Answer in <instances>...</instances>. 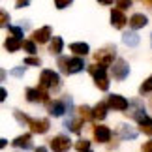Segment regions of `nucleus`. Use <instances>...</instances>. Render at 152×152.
I'll use <instances>...</instances> for the list:
<instances>
[{"label":"nucleus","mask_w":152,"mask_h":152,"mask_svg":"<svg viewBox=\"0 0 152 152\" xmlns=\"http://www.w3.org/2000/svg\"><path fill=\"white\" fill-rule=\"evenodd\" d=\"M58 68H60V72L64 75H73V73H79L85 68V60L81 56H75V58L60 56L58 58Z\"/></svg>","instance_id":"f257e3e1"},{"label":"nucleus","mask_w":152,"mask_h":152,"mask_svg":"<svg viewBox=\"0 0 152 152\" xmlns=\"http://www.w3.org/2000/svg\"><path fill=\"white\" fill-rule=\"evenodd\" d=\"M88 73L94 77L96 81V86L100 90H109V79H107V68L102 66V64H92L88 66Z\"/></svg>","instance_id":"f03ea898"},{"label":"nucleus","mask_w":152,"mask_h":152,"mask_svg":"<svg viewBox=\"0 0 152 152\" xmlns=\"http://www.w3.org/2000/svg\"><path fill=\"white\" fill-rule=\"evenodd\" d=\"M39 88L49 92L53 88H60V75L56 72H53V69H43L42 75H39Z\"/></svg>","instance_id":"7ed1b4c3"},{"label":"nucleus","mask_w":152,"mask_h":152,"mask_svg":"<svg viewBox=\"0 0 152 152\" xmlns=\"http://www.w3.org/2000/svg\"><path fill=\"white\" fill-rule=\"evenodd\" d=\"M115 56H116V49H115V45H105V47L102 49H98L94 53V60L96 64H102V66H113V64L116 62L115 60Z\"/></svg>","instance_id":"20e7f679"},{"label":"nucleus","mask_w":152,"mask_h":152,"mask_svg":"<svg viewBox=\"0 0 152 152\" xmlns=\"http://www.w3.org/2000/svg\"><path fill=\"white\" fill-rule=\"evenodd\" d=\"M68 109H72V98L66 96L64 100H55L47 103V111L53 116H62L64 113H68Z\"/></svg>","instance_id":"39448f33"},{"label":"nucleus","mask_w":152,"mask_h":152,"mask_svg":"<svg viewBox=\"0 0 152 152\" xmlns=\"http://www.w3.org/2000/svg\"><path fill=\"white\" fill-rule=\"evenodd\" d=\"M111 75H113V79H116V81H124L128 75H130V66H128V62L124 58H118V60L113 64Z\"/></svg>","instance_id":"423d86ee"},{"label":"nucleus","mask_w":152,"mask_h":152,"mask_svg":"<svg viewBox=\"0 0 152 152\" xmlns=\"http://www.w3.org/2000/svg\"><path fill=\"white\" fill-rule=\"evenodd\" d=\"M107 105H109V109H115V111H128L130 109V102L120 94H111L107 98Z\"/></svg>","instance_id":"0eeeda50"},{"label":"nucleus","mask_w":152,"mask_h":152,"mask_svg":"<svg viewBox=\"0 0 152 152\" xmlns=\"http://www.w3.org/2000/svg\"><path fill=\"white\" fill-rule=\"evenodd\" d=\"M72 147V141L66 135H56L51 139V150L53 152H68Z\"/></svg>","instance_id":"6e6552de"},{"label":"nucleus","mask_w":152,"mask_h":152,"mask_svg":"<svg viewBox=\"0 0 152 152\" xmlns=\"http://www.w3.org/2000/svg\"><path fill=\"white\" fill-rule=\"evenodd\" d=\"M26 100L28 102H32V103H36V102H43L45 105H47L51 100H49V94L45 90H42L38 86V88H26Z\"/></svg>","instance_id":"1a4fd4ad"},{"label":"nucleus","mask_w":152,"mask_h":152,"mask_svg":"<svg viewBox=\"0 0 152 152\" xmlns=\"http://www.w3.org/2000/svg\"><path fill=\"white\" fill-rule=\"evenodd\" d=\"M128 116H132V118H135L137 122H141L143 118H147V115H145V105L139 102V100H133L130 102V109H128Z\"/></svg>","instance_id":"9d476101"},{"label":"nucleus","mask_w":152,"mask_h":152,"mask_svg":"<svg viewBox=\"0 0 152 152\" xmlns=\"http://www.w3.org/2000/svg\"><path fill=\"white\" fill-rule=\"evenodd\" d=\"M28 128L34 133H47L49 128H51V122H49V118H30Z\"/></svg>","instance_id":"9b49d317"},{"label":"nucleus","mask_w":152,"mask_h":152,"mask_svg":"<svg viewBox=\"0 0 152 152\" xmlns=\"http://www.w3.org/2000/svg\"><path fill=\"white\" fill-rule=\"evenodd\" d=\"M51 39V26H42L32 32V42L36 43H47Z\"/></svg>","instance_id":"f8f14e48"},{"label":"nucleus","mask_w":152,"mask_h":152,"mask_svg":"<svg viewBox=\"0 0 152 152\" xmlns=\"http://www.w3.org/2000/svg\"><path fill=\"white\" fill-rule=\"evenodd\" d=\"M11 147H15V148H32V135L30 133H23V135L19 137H15L13 141H11Z\"/></svg>","instance_id":"ddd939ff"},{"label":"nucleus","mask_w":152,"mask_h":152,"mask_svg":"<svg viewBox=\"0 0 152 152\" xmlns=\"http://www.w3.org/2000/svg\"><path fill=\"white\" fill-rule=\"evenodd\" d=\"M147 25H148V17L145 13H133L130 17V28H133V30H139V28H143Z\"/></svg>","instance_id":"4468645a"},{"label":"nucleus","mask_w":152,"mask_h":152,"mask_svg":"<svg viewBox=\"0 0 152 152\" xmlns=\"http://www.w3.org/2000/svg\"><path fill=\"white\" fill-rule=\"evenodd\" d=\"M128 23V19H126V15L122 13L120 10H111V25H113L115 28H124V25Z\"/></svg>","instance_id":"2eb2a0df"},{"label":"nucleus","mask_w":152,"mask_h":152,"mask_svg":"<svg viewBox=\"0 0 152 152\" xmlns=\"http://www.w3.org/2000/svg\"><path fill=\"white\" fill-rule=\"evenodd\" d=\"M94 139L98 143H109L111 141V130L107 126H96L94 128Z\"/></svg>","instance_id":"dca6fc26"},{"label":"nucleus","mask_w":152,"mask_h":152,"mask_svg":"<svg viewBox=\"0 0 152 152\" xmlns=\"http://www.w3.org/2000/svg\"><path fill=\"white\" fill-rule=\"evenodd\" d=\"M118 133H120L122 139H135L139 135V132L135 130V128H132V126H128V124H120L118 126Z\"/></svg>","instance_id":"f3484780"},{"label":"nucleus","mask_w":152,"mask_h":152,"mask_svg":"<svg viewBox=\"0 0 152 152\" xmlns=\"http://www.w3.org/2000/svg\"><path fill=\"white\" fill-rule=\"evenodd\" d=\"M107 111H109L107 102H100L94 109H92V113H94V118L96 120H103L105 116H107Z\"/></svg>","instance_id":"a211bd4d"},{"label":"nucleus","mask_w":152,"mask_h":152,"mask_svg":"<svg viewBox=\"0 0 152 152\" xmlns=\"http://www.w3.org/2000/svg\"><path fill=\"white\" fill-rule=\"evenodd\" d=\"M69 51L75 53L77 56H86V55H88V51H90V47H88V43L77 42V43H72V45H69Z\"/></svg>","instance_id":"6ab92c4d"},{"label":"nucleus","mask_w":152,"mask_h":152,"mask_svg":"<svg viewBox=\"0 0 152 152\" xmlns=\"http://www.w3.org/2000/svg\"><path fill=\"white\" fill-rule=\"evenodd\" d=\"M139 36L135 32H124V36H122V43L124 45H128V47H137L139 45Z\"/></svg>","instance_id":"aec40b11"},{"label":"nucleus","mask_w":152,"mask_h":152,"mask_svg":"<svg viewBox=\"0 0 152 152\" xmlns=\"http://www.w3.org/2000/svg\"><path fill=\"white\" fill-rule=\"evenodd\" d=\"M4 47H6V51H10V53H15V51H19L21 47H23V42L21 39H17V38H8L4 42Z\"/></svg>","instance_id":"412c9836"},{"label":"nucleus","mask_w":152,"mask_h":152,"mask_svg":"<svg viewBox=\"0 0 152 152\" xmlns=\"http://www.w3.org/2000/svg\"><path fill=\"white\" fill-rule=\"evenodd\" d=\"M62 47H64L62 38L55 36V38L51 39V43H49V53H51V55H60V53H62Z\"/></svg>","instance_id":"4be33fe9"},{"label":"nucleus","mask_w":152,"mask_h":152,"mask_svg":"<svg viewBox=\"0 0 152 152\" xmlns=\"http://www.w3.org/2000/svg\"><path fill=\"white\" fill-rule=\"evenodd\" d=\"M83 122L85 120H81L79 116H77V118H68L66 120V128L69 132H73V133H81V126H83Z\"/></svg>","instance_id":"5701e85b"},{"label":"nucleus","mask_w":152,"mask_h":152,"mask_svg":"<svg viewBox=\"0 0 152 152\" xmlns=\"http://www.w3.org/2000/svg\"><path fill=\"white\" fill-rule=\"evenodd\" d=\"M77 113H79V118L85 120V122L94 118V113H92V109L88 107V105H79V107H77Z\"/></svg>","instance_id":"b1692460"},{"label":"nucleus","mask_w":152,"mask_h":152,"mask_svg":"<svg viewBox=\"0 0 152 152\" xmlns=\"http://www.w3.org/2000/svg\"><path fill=\"white\" fill-rule=\"evenodd\" d=\"M139 128H141V132H145L147 135H152V118L147 116V118H143L139 122Z\"/></svg>","instance_id":"393cba45"},{"label":"nucleus","mask_w":152,"mask_h":152,"mask_svg":"<svg viewBox=\"0 0 152 152\" xmlns=\"http://www.w3.org/2000/svg\"><path fill=\"white\" fill-rule=\"evenodd\" d=\"M75 148L79 152H88L90 150V141L88 139H79V141L75 143Z\"/></svg>","instance_id":"a878e982"},{"label":"nucleus","mask_w":152,"mask_h":152,"mask_svg":"<svg viewBox=\"0 0 152 152\" xmlns=\"http://www.w3.org/2000/svg\"><path fill=\"white\" fill-rule=\"evenodd\" d=\"M13 116H15V118H17V122H19V124H23V126H28V122H30V116H26V115H23L21 113V111L19 109H15L13 111Z\"/></svg>","instance_id":"bb28decb"},{"label":"nucleus","mask_w":152,"mask_h":152,"mask_svg":"<svg viewBox=\"0 0 152 152\" xmlns=\"http://www.w3.org/2000/svg\"><path fill=\"white\" fill-rule=\"evenodd\" d=\"M23 49H25L26 53H30V56H34V53H36V42H32V39L23 42Z\"/></svg>","instance_id":"cd10ccee"},{"label":"nucleus","mask_w":152,"mask_h":152,"mask_svg":"<svg viewBox=\"0 0 152 152\" xmlns=\"http://www.w3.org/2000/svg\"><path fill=\"white\" fill-rule=\"evenodd\" d=\"M147 92H152V77L143 81V85L139 86V94H147Z\"/></svg>","instance_id":"c85d7f7f"},{"label":"nucleus","mask_w":152,"mask_h":152,"mask_svg":"<svg viewBox=\"0 0 152 152\" xmlns=\"http://www.w3.org/2000/svg\"><path fill=\"white\" fill-rule=\"evenodd\" d=\"M42 60H39L38 56H26L25 58V66H39Z\"/></svg>","instance_id":"c756f323"},{"label":"nucleus","mask_w":152,"mask_h":152,"mask_svg":"<svg viewBox=\"0 0 152 152\" xmlns=\"http://www.w3.org/2000/svg\"><path fill=\"white\" fill-rule=\"evenodd\" d=\"M10 34H11L13 38L21 39V38H23V28H21V26H10Z\"/></svg>","instance_id":"7c9ffc66"},{"label":"nucleus","mask_w":152,"mask_h":152,"mask_svg":"<svg viewBox=\"0 0 152 152\" xmlns=\"http://www.w3.org/2000/svg\"><path fill=\"white\" fill-rule=\"evenodd\" d=\"M116 8H118L120 11L132 8V0H116Z\"/></svg>","instance_id":"2f4dec72"},{"label":"nucleus","mask_w":152,"mask_h":152,"mask_svg":"<svg viewBox=\"0 0 152 152\" xmlns=\"http://www.w3.org/2000/svg\"><path fill=\"white\" fill-rule=\"evenodd\" d=\"M72 2L73 0H55V8L56 10H64V8H68Z\"/></svg>","instance_id":"473e14b6"},{"label":"nucleus","mask_w":152,"mask_h":152,"mask_svg":"<svg viewBox=\"0 0 152 152\" xmlns=\"http://www.w3.org/2000/svg\"><path fill=\"white\" fill-rule=\"evenodd\" d=\"M25 69L26 68H13L11 69V75H13V77H23V75H25Z\"/></svg>","instance_id":"72a5a7b5"},{"label":"nucleus","mask_w":152,"mask_h":152,"mask_svg":"<svg viewBox=\"0 0 152 152\" xmlns=\"http://www.w3.org/2000/svg\"><path fill=\"white\" fill-rule=\"evenodd\" d=\"M8 21H10V15L6 13V11H2V13H0V25H2V26H8Z\"/></svg>","instance_id":"f704fd0d"},{"label":"nucleus","mask_w":152,"mask_h":152,"mask_svg":"<svg viewBox=\"0 0 152 152\" xmlns=\"http://www.w3.org/2000/svg\"><path fill=\"white\" fill-rule=\"evenodd\" d=\"M28 4H30V0H17V2H15V8L17 10H23V8H26Z\"/></svg>","instance_id":"c9c22d12"},{"label":"nucleus","mask_w":152,"mask_h":152,"mask_svg":"<svg viewBox=\"0 0 152 152\" xmlns=\"http://www.w3.org/2000/svg\"><path fill=\"white\" fill-rule=\"evenodd\" d=\"M141 152H152V139H150V141H147L141 147Z\"/></svg>","instance_id":"e433bc0d"},{"label":"nucleus","mask_w":152,"mask_h":152,"mask_svg":"<svg viewBox=\"0 0 152 152\" xmlns=\"http://www.w3.org/2000/svg\"><path fill=\"white\" fill-rule=\"evenodd\" d=\"M0 96H2V98H0V100H2V102H4V100H6V96H8V92H6V90L2 88V90H0Z\"/></svg>","instance_id":"4c0bfd02"},{"label":"nucleus","mask_w":152,"mask_h":152,"mask_svg":"<svg viewBox=\"0 0 152 152\" xmlns=\"http://www.w3.org/2000/svg\"><path fill=\"white\" fill-rule=\"evenodd\" d=\"M100 4H105V6H109V4H113V0H98Z\"/></svg>","instance_id":"58836bf2"},{"label":"nucleus","mask_w":152,"mask_h":152,"mask_svg":"<svg viewBox=\"0 0 152 152\" xmlns=\"http://www.w3.org/2000/svg\"><path fill=\"white\" fill-rule=\"evenodd\" d=\"M36 152H47V148H45V147H38Z\"/></svg>","instance_id":"ea45409f"},{"label":"nucleus","mask_w":152,"mask_h":152,"mask_svg":"<svg viewBox=\"0 0 152 152\" xmlns=\"http://www.w3.org/2000/svg\"><path fill=\"white\" fill-rule=\"evenodd\" d=\"M147 6H148V8H152V0H148V2H147Z\"/></svg>","instance_id":"a19ab883"},{"label":"nucleus","mask_w":152,"mask_h":152,"mask_svg":"<svg viewBox=\"0 0 152 152\" xmlns=\"http://www.w3.org/2000/svg\"><path fill=\"white\" fill-rule=\"evenodd\" d=\"M141 2H145V4H147V2H148V0H141Z\"/></svg>","instance_id":"79ce46f5"},{"label":"nucleus","mask_w":152,"mask_h":152,"mask_svg":"<svg viewBox=\"0 0 152 152\" xmlns=\"http://www.w3.org/2000/svg\"><path fill=\"white\" fill-rule=\"evenodd\" d=\"M150 42H152V36H150Z\"/></svg>","instance_id":"37998d69"},{"label":"nucleus","mask_w":152,"mask_h":152,"mask_svg":"<svg viewBox=\"0 0 152 152\" xmlns=\"http://www.w3.org/2000/svg\"><path fill=\"white\" fill-rule=\"evenodd\" d=\"M150 107H152V102H150Z\"/></svg>","instance_id":"c03bdc74"},{"label":"nucleus","mask_w":152,"mask_h":152,"mask_svg":"<svg viewBox=\"0 0 152 152\" xmlns=\"http://www.w3.org/2000/svg\"><path fill=\"white\" fill-rule=\"evenodd\" d=\"M88 152H90V150H88Z\"/></svg>","instance_id":"a18cd8bd"}]
</instances>
